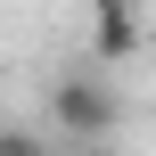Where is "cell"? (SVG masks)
<instances>
[{
  "mask_svg": "<svg viewBox=\"0 0 156 156\" xmlns=\"http://www.w3.org/2000/svg\"><path fill=\"white\" fill-rule=\"evenodd\" d=\"M58 140L41 132V123H0V156H49Z\"/></svg>",
  "mask_w": 156,
  "mask_h": 156,
  "instance_id": "obj_3",
  "label": "cell"
},
{
  "mask_svg": "<svg viewBox=\"0 0 156 156\" xmlns=\"http://www.w3.org/2000/svg\"><path fill=\"white\" fill-rule=\"evenodd\" d=\"M49 156H107V140H58Z\"/></svg>",
  "mask_w": 156,
  "mask_h": 156,
  "instance_id": "obj_4",
  "label": "cell"
},
{
  "mask_svg": "<svg viewBox=\"0 0 156 156\" xmlns=\"http://www.w3.org/2000/svg\"><path fill=\"white\" fill-rule=\"evenodd\" d=\"M41 132L49 140H107L115 123H123V99H115V82H99V74H58L49 82V99H41Z\"/></svg>",
  "mask_w": 156,
  "mask_h": 156,
  "instance_id": "obj_1",
  "label": "cell"
},
{
  "mask_svg": "<svg viewBox=\"0 0 156 156\" xmlns=\"http://www.w3.org/2000/svg\"><path fill=\"white\" fill-rule=\"evenodd\" d=\"M90 41H99V66H123V58H140V0H90Z\"/></svg>",
  "mask_w": 156,
  "mask_h": 156,
  "instance_id": "obj_2",
  "label": "cell"
}]
</instances>
